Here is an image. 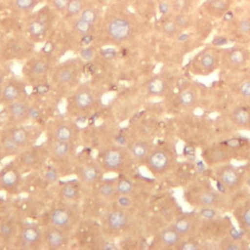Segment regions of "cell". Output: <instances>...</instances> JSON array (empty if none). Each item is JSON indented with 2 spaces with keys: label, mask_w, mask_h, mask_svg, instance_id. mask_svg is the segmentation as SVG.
<instances>
[{
  "label": "cell",
  "mask_w": 250,
  "mask_h": 250,
  "mask_svg": "<svg viewBox=\"0 0 250 250\" xmlns=\"http://www.w3.org/2000/svg\"><path fill=\"white\" fill-rule=\"evenodd\" d=\"M116 189L118 195H130L134 190V184L127 178L116 180Z\"/></svg>",
  "instance_id": "obj_38"
},
{
  "label": "cell",
  "mask_w": 250,
  "mask_h": 250,
  "mask_svg": "<svg viewBox=\"0 0 250 250\" xmlns=\"http://www.w3.org/2000/svg\"><path fill=\"white\" fill-rule=\"evenodd\" d=\"M0 147L3 156H17L22 150L4 131L0 134Z\"/></svg>",
  "instance_id": "obj_23"
},
{
  "label": "cell",
  "mask_w": 250,
  "mask_h": 250,
  "mask_svg": "<svg viewBox=\"0 0 250 250\" xmlns=\"http://www.w3.org/2000/svg\"><path fill=\"white\" fill-rule=\"evenodd\" d=\"M17 228L13 221L11 220H5L0 224V237L4 240H10L14 236H17L16 234Z\"/></svg>",
  "instance_id": "obj_35"
},
{
  "label": "cell",
  "mask_w": 250,
  "mask_h": 250,
  "mask_svg": "<svg viewBox=\"0 0 250 250\" xmlns=\"http://www.w3.org/2000/svg\"><path fill=\"white\" fill-rule=\"evenodd\" d=\"M182 29L177 25L174 20H167L162 24V31L169 37L176 36Z\"/></svg>",
  "instance_id": "obj_40"
},
{
  "label": "cell",
  "mask_w": 250,
  "mask_h": 250,
  "mask_svg": "<svg viewBox=\"0 0 250 250\" xmlns=\"http://www.w3.org/2000/svg\"><path fill=\"white\" fill-rule=\"evenodd\" d=\"M247 185L250 187V178L247 180Z\"/></svg>",
  "instance_id": "obj_56"
},
{
  "label": "cell",
  "mask_w": 250,
  "mask_h": 250,
  "mask_svg": "<svg viewBox=\"0 0 250 250\" xmlns=\"http://www.w3.org/2000/svg\"><path fill=\"white\" fill-rule=\"evenodd\" d=\"M219 180L226 187L234 188L239 183V174L238 172L231 166H224L218 172Z\"/></svg>",
  "instance_id": "obj_22"
},
{
  "label": "cell",
  "mask_w": 250,
  "mask_h": 250,
  "mask_svg": "<svg viewBox=\"0 0 250 250\" xmlns=\"http://www.w3.org/2000/svg\"><path fill=\"white\" fill-rule=\"evenodd\" d=\"M7 116L13 125H21L29 116V105L23 100H18L6 104Z\"/></svg>",
  "instance_id": "obj_16"
},
{
  "label": "cell",
  "mask_w": 250,
  "mask_h": 250,
  "mask_svg": "<svg viewBox=\"0 0 250 250\" xmlns=\"http://www.w3.org/2000/svg\"><path fill=\"white\" fill-rule=\"evenodd\" d=\"M70 21H71V29L77 35H80L82 37L88 36L95 30V25L84 21L80 17H76Z\"/></svg>",
  "instance_id": "obj_25"
},
{
  "label": "cell",
  "mask_w": 250,
  "mask_h": 250,
  "mask_svg": "<svg viewBox=\"0 0 250 250\" xmlns=\"http://www.w3.org/2000/svg\"><path fill=\"white\" fill-rule=\"evenodd\" d=\"M167 89V83L164 78L160 76H155L151 78L146 84V90L148 94L152 96H160L164 94Z\"/></svg>",
  "instance_id": "obj_30"
},
{
  "label": "cell",
  "mask_w": 250,
  "mask_h": 250,
  "mask_svg": "<svg viewBox=\"0 0 250 250\" xmlns=\"http://www.w3.org/2000/svg\"><path fill=\"white\" fill-rule=\"evenodd\" d=\"M80 76V62L78 60H68L59 63L52 71V81L59 87L76 85Z\"/></svg>",
  "instance_id": "obj_5"
},
{
  "label": "cell",
  "mask_w": 250,
  "mask_h": 250,
  "mask_svg": "<svg viewBox=\"0 0 250 250\" xmlns=\"http://www.w3.org/2000/svg\"><path fill=\"white\" fill-rule=\"evenodd\" d=\"M228 59L233 65H242L247 59V55L242 48H233L228 53Z\"/></svg>",
  "instance_id": "obj_36"
},
{
  "label": "cell",
  "mask_w": 250,
  "mask_h": 250,
  "mask_svg": "<svg viewBox=\"0 0 250 250\" xmlns=\"http://www.w3.org/2000/svg\"><path fill=\"white\" fill-rule=\"evenodd\" d=\"M2 157H3V153H2V150H1V147H0V160H1Z\"/></svg>",
  "instance_id": "obj_55"
},
{
  "label": "cell",
  "mask_w": 250,
  "mask_h": 250,
  "mask_svg": "<svg viewBox=\"0 0 250 250\" xmlns=\"http://www.w3.org/2000/svg\"><path fill=\"white\" fill-rule=\"evenodd\" d=\"M73 106L77 111L88 112L93 109L96 104V94L94 90L88 85L79 86L72 99Z\"/></svg>",
  "instance_id": "obj_14"
},
{
  "label": "cell",
  "mask_w": 250,
  "mask_h": 250,
  "mask_svg": "<svg viewBox=\"0 0 250 250\" xmlns=\"http://www.w3.org/2000/svg\"><path fill=\"white\" fill-rule=\"evenodd\" d=\"M195 101V95L194 93L189 90V89H186L184 91H182L179 95V102L182 105L188 107L190 106L191 104H193Z\"/></svg>",
  "instance_id": "obj_42"
},
{
  "label": "cell",
  "mask_w": 250,
  "mask_h": 250,
  "mask_svg": "<svg viewBox=\"0 0 250 250\" xmlns=\"http://www.w3.org/2000/svg\"><path fill=\"white\" fill-rule=\"evenodd\" d=\"M199 62H200V65L203 69L212 70L216 65L217 59H216V56L214 55L213 52L206 51L201 55Z\"/></svg>",
  "instance_id": "obj_39"
},
{
  "label": "cell",
  "mask_w": 250,
  "mask_h": 250,
  "mask_svg": "<svg viewBox=\"0 0 250 250\" xmlns=\"http://www.w3.org/2000/svg\"><path fill=\"white\" fill-rule=\"evenodd\" d=\"M238 91L243 97L250 98V80H245L240 83L238 86Z\"/></svg>",
  "instance_id": "obj_46"
},
{
  "label": "cell",
  "mask_w": 250,
  "mask_h": 250,
  "mask_svg": "<svg viewBox=\"0 0 250 250\" xmlns=\"http://www.w3.org/2000/svg\"><path fill=\"white\" fill-rule=\"evenodd\" d=\"M76 133L75 124L67 121H59L51 127L49 139L62 142H74Z\"/></svg>",
  "instance_id": "obj_19"
},
{
  "label": "cell",
  "mask_w": 250,
  "mask_h": 250,
  "mask_svg": "<svg viewBox=\"0 0 250 250\" xmlns=\"http://www.w3.org/2000/svg\"><path fill=\"white\" fill-rule=\"evenodd\" d=\"M100 164L93 162H83L76 167V176L78 180L86 186H94L102 181L103 172Z\"/></svg>",
  "instance_id": "obj_13"
},
{
  "label": "cell",
  "mask_w": 250,
  "mask_h": 250,
  "mask_svg": "<svg viewBox=\"0 0 250 250\" xmlns=\"http://www.w3.org/2000/svg\"><path fill=\"white\" fill-rule=\"evenodd\" d=\"M22 149L30 146L31 133L22 125H12L3 130Z\"/></svg>",
  "instance_id": "obj_20"
},
{
  "label": "cell",
  "mask_w": 250,
  "mask_h": 250,
  "mask_svg": "<svg viewBox=\"0 0 250 250\" xmlns=\"http://www.w3.org/2000/svg\"><path fill=\"white\" fill-rule=\"evenodd\" d=\"M59 14L48 4L27 15L25 30L31 40L43 39L51 29Z\"/></svg>",
  "instance_id": "obj_2"
},
{
  "label": "cell",
  "mask_w": 250,
  "mask_h": 250,
  "mask_svg": "<svg viewBox=\"0 0 250 250\" xmlns=\"http://www.w3.org/2000/svg\"><path fill=\"white\" fill-rule=\"evenodd\" d=\"M59 194L65 201H75L80 195L79 186L72 182L65 183L61 187Z\"/></svg>",
  "instance_id": "obj_26"
},
{
  "label": "cell",
  "mask_w": 250,
  "mask_h": 250,
  "mask_svg": "<svg viewBox=\"0 0 250 250\" xmlns=\"http://www.w3.org/2000/svg\"><path fill=\"white\" fill-rule=\"evenodd\" d=\"M7 3L15 15L27 16L34 11L39 0H9Z\"/></svg>",
  "instance_id": "obj_21"
},
{
  "label": "cell",
  "mask_w": 250,
  "mask_h": 250,
  "mask_svg": "<svg viewBox=\"0 0 250 250\" xmlns=\"http://www.w3.org/2000/svg\"><path fill=\"white\" fill-rule=\"evenodd\" d=\"M175 21V22L177 23V25L181 28V29H185L187 28L191 21L190 16L187 13V12H181V13H177L175 18L173 19Z\"/></svg>",
  "instance_id": "obj_43"
},
{
  "label": "cell",
  "mask_w": 250,
  "mask_h": 250,
  "mask_svg": "<svg viewBox=\"0 0 250 250\" xmlns=\"http://www.w3.org/2000/svg\"><path fill=\"white\" fill-rule=\"evenodd\" d=\"M204 156L208 163H219L228 158V152L222 147H210L204 152Z\"/></svg>",
  "instance_id": "obj_33"
},
{
  "label": "cell",
  "mask_w": 250,
  "mask_h": 250,
  "mask_svg": "<svg viewBox=\"0 0 250 250\" xmlns=\"http://www.w3.org/2000/svg\"><path fill=\"white\" fill-rule=\"evenodd\" d=\"M229 6V0H209L207 1L205 8L206 11L212 16H222L224 15Z\"/></svg>",
  "instance_id": "obj_28"
},
{
  "label": "cell",
  "mask_w": 250,
  "mask_h": 250,
  "mask_svg": "<svg viewBox=\"0 0 250 250\" xmlns=\"http://www.w3.org/2000/svg\"><path fill=\"white\" fill-rule=\"evenodd\" d=\"M188 7V3L187 0H175L174 2V8L177 13L187 12Z\"/></svg>",
  "instance_id": "obj_48"
},
{
  "label": "cell",
  "mask_w": 250,
  "mask_h": 250,
  "mask_svg": "<svg viewBox=\"0 0 250 250\" xmlns=\"http://www.w3.org/2000/svg\"><path fill=\"white\" fill-rule=\"evenodd\" d=\"M17 242L22 248H38L44 242L43 230L35 224H24L17 234Z\"/></svg>",
  "instance_id": "obj_9"
},
{
  "label": "cell",
  "mask_w": 250,
  "mask_h": 250,
  "mask_svg": "<svg viewBox=\"0 0 250 250\" xmlns=\"http://www.w3.org/2000/svg\"><path fill=\"white\" fill-rule=\"evenodd\" d=\"M200 214L207 219H211L216 215V211L211 209V207H203V209L200 211Z\"/></svg>",
  "instance_id": "obj_49"
},
{
  "label": "cell",
  "mask_w": 250,
  "mask_h": 250,
  "mask_svg": "<svg viewBox=\"0 0 250 250\" xmlns=\"http://www.w3.org/2000/svg\"><path fill=\"white\" fill-rule=\"evenodd\" d=\"M232 119L238 126H248L250 124V112L245 108H236L232 112Z\"/></svg>",
  "instance_id": "obj_37"
},
{
  "label": "cell",
  "mask_w": 250,
  "mask_h": 250,
  "mask_svg": "<svg viewBox=\"0 0 250 250\" xmlns=\"http://www.w3.org/2000/svg\"><path fill=\"white\" fill-rule=\"evenodd\" d=\"M132 155L125 146H111L100 154V166L107 172H123L132 159Z\"/></svg>",
  "instance_id": "obj_3"
},
{
  "label": "cell",
  "mask_w": 250,
  "mask_h": 250,
  "mask_svg": "<svg viewBox=\"0 0 250 250\" xmlns=\"http://www.w3.org/2000/svg\"><path fill=\"white\" fill-rule=\"evenodd\" d=\"M179 248H181L182 250H195L198 248L197 244L194 243V242H191V241H186V242H183Z\"/></svg>",
  "instance_id": "obj_50"
},
{
  "label": "cell",
  "mask_w": 250,
  "mask_h": 250,
  "mask_svg": "<svg viewBox=\"0 0 250 250\" xmlns=\"http://www.w3.org/2000/svg\"><path fill=\"white\" fill-rule=\"evenodd\" d=\"M0 5H1V0H0Z\"/></svg>",
  "instance_id": "obj_57"
},
{
  "label": "cell",
  "mask_w": 250,
  "mask_h": 250,
  "mask_svg": "<svg viewBox=\"0 0 250 250\" xmlns=\"http://www.w3.org/2000/svg\"><path fill=\"white\" fill-rule=\"evenodd\" d=\"M21 167L14 162L6 164L0 170V188L8 192H15L21 185Z\"/></svg>",
  "instance_id": "obj_10"
},
{
  "label": "cell",
  "mask_w": 250,
  "mask_h": 250,
  "mask_svg": "<svg viewBox=\"0 0 250 250\" xmlns=\"http://www.w3.org/2000/svg\"><path fill=\"white\" fill-rule=\"evenodd\" d=\"M180 235L181 234L172 226L164 229L160 232V240L167 246H175L180 241Z\"/></svg>",
  "instance_id": "obj_32"
},
{
  "label": "cell",
  "mask_w": 250,
  "mask_h": 250,
  "mask_svg": "<svg viewBox=\"0 0 250 250\" xmlns=\"http://www.w3.org/2000/svg\"><path fill=\"white\" fill-rule=\"evenodd\" d=\"M43 241L49 249H61L67 245V231L58 227L48 225L43 230Z\"/></svg>",
  "instance_id": "obj_15"
},
{
  "label": "cell",
  "mask_w": 250,
  "mask_h": 250,
  "mask_svg": "<svg viewBox=\"0 0 250 250\" xmlns=\"http://www.w3.org/2000/svg\"><path fill=\"white\" fill-rule=\"evenodd\" d=\"M44 148L47 156L56 163L69 162L76 153L74 142H62L48 139Z\"/></svg>",
  "instance_id": "obj_7"
},
{
  "label": "cell",
  "mask_w": 250,
  "mask_h": 250,
  "mask_svg": "<svg viewBox=\"0 0 250 250\" xmlns=\"http://www.w3.org/2000/svg\"><path fill=\"white\" fill-rule=\"evenodd\" d=\"M0 104H2V86H0Z\"/></svg>",
  "instance_id": "obj_54"
},
{
  "label": "cell",
  "mask_w": 250,
  "mask_h": 250,
  "mask_svg": "<svg viewBox=\"0 0 250 250\" xmlns=\"http://www.w3.org/2000/svg\"><path fill=\"white\" fill-rule=\"evenodd\" d=\"M69 0H47V4L53 8L59 15H63Z\"/></svg>",
  "instance_id": "obj_44"
},
{
  "label": "cell",
  "mask_w": 250,
  "mask_h": 250,
  "mask_svg": "<svg viewBox=\"0 0 250 250\" xmlns=\"http://www.w3.org/2000/svg\"><path fill=\"white\" fill-rule=\"evenodd\" d=\"M81 19H83L84 21L90 22L91 24L93 25H97L99 23L102 22L103 21V18H102V15H101V12L96 8V7H93V6H85L84 9L82 10L80 16H79Z\"/></svg>",
  "instance_id": "obj_29"
},
{
  "label": "cell",
  "mask_w": 250,
  "mask_h": 250,
  "mask_svg": "<svg viewBox=\"0 0 250 250\" xmlns=\"http://www.w3.org/2000/svg\"><path fill=\"white\" fill-rule=\"evenodd\" d=\"M45 156H47L45 148L39 147H31L28 146L22 149L16 157L17 164L20 167L27 168V169H37L42 166Z\"/></svg>",
  "instance_id": "obj_11"
},
{
  "label": "cell",
  "mask_w": 250,
  "mask_h": 250,
  "mask_svg": "<svg viewBox=\"0 0 250 250\" xmlns=\"http://www.w3.org/2000/svg\"><path fill=\"white\" fill-rule=\"evenodd\" d=\"M135 20L125 10H113L103 21V30L106 38L113 43H123L135 33Z\"/></svg>",
  "instance_id": "obj_1"
},
{
  "label": "cell",
  "mask_w": 250,
  "mask_h": 250,
  "mask_svg": "<svg viewBox=\"0 0 250 250\" xmlns=\"http://www.w3.org/2000/svg\"><path fill=\"white\" fill-rule=\"evenodd\" d=\"M242 221L244 225L250 229V207L246 208L242 213Z\"/></svg>",
  "instance_id": "obj_51"
},
{
  "label": "cell",
  "mask_w": 250,
  "mask_h": 250,
  "mask_svg": "<svg viewBox=\"0 0 250 250\" xmlns=\"http://www.w3.org/2000/svg\"><path fill=\"white\" fill-rule=\"evenodd\" d=\"M25 94V83L19 78L6 79L2 86V104H8L12 102L23 99Z\"/></svg>",
  "instance_id": "obj_12"
},
{
  "label": "cell",
  "mask_w": 250,
  "mask_h": 250,
  "mask_svg": "<svg viewBox=\"0 0 250 250\" xmlns=\"http://www.w3.org/2000/svg\"><path fill=\"white\" fill-rule=\"evenodd\" d=\"M106 227L113 232L124 230L130 224V216L125 208H116L109 211L105 217Z\"/></svg>",
  "instance_id": "obj_18"
},
{
  "label": "cell",
  "mask_w": 250,
  "mask_h": 250,
  "mask_svg": "<svg viewBox=\"0 0 250 250\" xmlns=\"http://www.w3.org/2000/svg\"><path fill=\"white\" fill-rule=\"evenodd\" d=\"M197 202L203 207H211L217 204L218 195L211 189H203L197 197Z\"/></svg>",
  "instance_id": "obj_34"
},
{
  "label": "cell",
  "mask_w": 250,
  "mask_h": 250,
  "mask_svg": "<svg viewBox=\"0 0 250 250\" xmlns=\"http://www.w3.org/2000/svg\"><path fill=\"white\" fill-rule=\"evenodd\" d=\"M76 220L77 217L74 210L71 207L65 205L54 207L49 211L48 214L49 225L58 227L66 231L72 228Z\"/></svg>",
  "instance_id": "obj_8"
},
{
  "label": "cell",
  "mask_w": 250,
  "mask_h": 250,
  "mask_svg": "<svg viewBox=\"0 0 250 250\" xmlns=\"http://www.w3.org/2000/svg\"><path fill=\"white\" fill-rule=\"evenodd\" d=\"M98 195L104 199H115L117 197L116 180L101 181L98 186Z\"/></svg>",
  "instance_id": "obj_24"
},
{
  "label": "cell",
  "mask_w": 250,
  "mask_h": 250,
  "mask_svg": "<svg viewBox=\"0 0 250 250\" xmlns=\"http://www.w3.org/2000/svg\"><path fill=\"white\" fill-rule=\"evenodd\" d=\"M132 157L136 160H144L147 157L149 151L148 144L146 141H135L129 147Z\"/></svg>",
  "instance_id": "obj_27"
},
{
  "label": "cell",
  "mask_w": 250,
  "mask_h": 250,
  "mask_svg": "<svg viewBox=\"0 0 250 250\" xmlns=\"http://www.w3.org/2000/svg\"><path fill=\"white\" fill-rule=\"evenodd\" d=\"M240 248H241L240 245H238L236 243H231V242L225 246V249H228V250H239Z\"/></svg>",
  "instance_id": "obj_52"
},
{
  "label": "cell",
  "mask_w": 250,
  "mask_h": 250,
  "mask_svg": "<svg viewBox=\"0 0 250 250\" xmlns=\"http://www.w3.org/2000/svg\"><path fill=\"white\" fill-rule=\"evenodd\" d=\"M50 72L51 61L46 55H32L22 66V75L31 84L44 82Z\"/></svg>",
  "instance_id": "obj_4"
},
{
  "label": "cell",
  "mask_w": 250,
  "mask_h": 250,
  "mask_svg": "<svg viewBox=\"0 0 250 250\" xmlns=\"http://www.w3.org/2000/svg\"><path fill=\"white\" fill-rule=\"evenodd\" d=\"M115 199L118 206L121 208H127L132 204V200L130 199L129 195H117Z\"/></svg>",
  "instance_id": "obj_47"
},
{
  "label": "cell",
  "mask_w": 250,
  "mask_h": 250,
  "mask_svg": "<svg viewBox=\"0 0 250 250\" xmlns=\"http://www.w3.org/2000/svg\"><path fill=\"white\" fill-rule=\"evenodd\" d=\"M34 45L29 37L16 35L8 39L2 46V51L8 59H23L32 56Z\"/></svg>",
  "instance_id": "obj_6"
},
{
  "label": "cell",
  "mask_w": 250,
  "mask_h": 250,
  "mask_svg": "<svg viewBox=\"0 0 250 250\" xmlns=\"http://www.w3.org/2000/svg\"><path fill=\"white\" fill-rule=\"evenodd\" d=\"M5 80H6L5 79V74H4V72L2 70H0V86H3Z\"/></svg>",
  "instance_id": "obj_53"
},
{
  "label": "cell",
  "mask_w": 250,
  "mask_h": 250,
  "mask_svg": "<svg viewBox=\"0 0 250 250\" xmlns=\"http://www.w3.org/2000/svg\"><path fill=\"white\" fill-rule=\"evenodd\" d=\"M146 160L148 169L154 174H161L170 166V156L162 148H156L150 151Z\"/></svg>",
  "instance_id": "obj_17"
},
{
  "label": "cell",
  "mask_w": 250,
  "mask_h": 250,
  "mask_svg": "<svg viewBox=\"0 0 250 250\" xmlns=\"http://www.w3.org/2000/svg\"><path fill=\"white\" fill-rule=\"evenodd\" d=\"M85 6L86 3L84 0H69L66 10L62 16L67 20H72L79 17Z\"/></svg>",
  "instance_id": "obj_31"
},
{
  "label": "cell",
  "mask_w": 250,
  "mask_h": 250,
  "mask_svg": "<svg viewBox=\"0 0 250 250\" xmlns=\"http://www.w3.org/2000/svg\"><path fill=\"white\" fill-rule=\"evenodd\" d=\"M237 29L241 34L250 35V18L246 17L241 19L237 23Z\"/></svg>",
  "instance_id": "obj_45"
},
{
  "label": "cell",
  "mask_w": 250,
  "mask_h": 250,
  "mask_svg": "<svg viewBox=\"0 0 250 250\" xmlns=\"http://www.w3.org/2000/svg\"><path fill=\"white\" fill-rule=\"evenodd\" d=\"M173 228L180 234H187L191 229V222L188 218H180L174 223Z\"/></svg>",
  "instance_id": "obj_41"
}]
</instances>
